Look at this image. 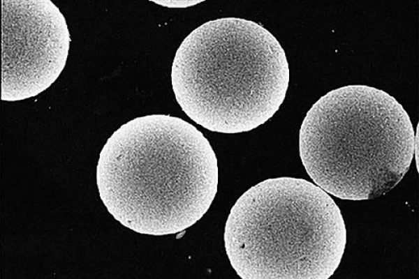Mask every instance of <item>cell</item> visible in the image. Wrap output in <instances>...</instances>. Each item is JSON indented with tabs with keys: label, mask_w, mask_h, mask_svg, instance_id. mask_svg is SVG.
Masks as SVG:
<instances>
[{
	"label": "cell",
	"mask_w": 419,
	"mask_h": 279,
	"mask_svg": "<svg viewBox=\"0 0 419 279\" xmlns=\"http://www.w3.org/2000/svg\"><path fill=\"white\" fill-rule=\"evenodd\" d=\"M218 172L212 146L194 126L151 114L126 122L108 139L96 183L116 220L162 236L181 232L205 215L217 192Z\"/></svg>",
	"instance_id": "6da1fadb"
},
{
	"label": "cell",
	"mask_w": 419,
	"mask_h": 279,
	"mask_svg": "<svg viewBox=\"0 0 419 279\" xmlns=\"http://www.w3.org/2000/svg\"><path fill=\"white\" fill-rule=\"evenodd\" d=\"M171 83L195 123L226 134L265 123L283 103L289 83L286 53L264 27L239 17L208 21L176 51Z\"/></svg>",
	"instance_id": "7a4b0ae2"
},
{
	"label": "cell",
	"mask_w": 419,
	"mask_h": 279,
	"mask_svg": "<svg viewBox=\"0 0 419 279\" xmlns=\"http://www.w3.org/2000/svg\"><path fill=\"white\" fill-rule=\"evenodd\" d=\"M415 133L402 105L387 92L351 84L321 96L299 135L307 174L341 199H374L396 186L414 156Z\"/></svg>",
	"instance_id": "3957f363"
},
{
	"label": "cell",
	"mask_w": 419,
	"mask_h": 279,
	"mask_svg": "<svg viewBox=\"0 0 419 279\" xmlns=\"http://www.w3.org/2000/svg\"><path fill=\"white\" fill-rule=\"evenodd\" d=\"M226 255L243 279H326L346 243L339 208L303 179H268L244 193L225 225Z\"/></svg>",
	"instance_id": "277c9868"
},
{
	"label": "cell",
	"mask_w": 419,
	"mask_h": 279,
	"mask_svg": "<svg viewBox=\"0 0 419 279\" xmlns=\"http://www.w3.org/2000/svg\"><path fill=\"white\" fill-rule=\"evenodd\" d=\"M70 33L50 0H1V93L22 100L49 88L64 70Z\"/></svg>",
	"instance_id": "5b68a950"
},
{
	"label": "cell",
	"mask_w": 419,
	"mask_h": 279,
	"mask_svg": "<svg viewBox=\"0 0 419 279\" xmlns=\"http://www.w3.org/2000/svg\"><path fill=\"white\" fill-rule=\"evenodd\" d=\"M154 3L168 8H186L198 4L203 1H152Z\"/></svg>",
	"instance_id": "8992f818"
},
{
	"label": "cell",
	"mask_w": 419,
	"mask_h": 279,
	"mask_svg": "<svg viewBox=\"0 0 419 279\" xmlns=\"http://www.w3.org/2000/svg\"><path fill=\"white\" fill-rule=\"evenodd\" d=\"M414 155L416 157V167H417V170L418 172V170H419V169H418V167H419V166H418V125L417 126L416 133L415 134Z\"/></svg>",
	"instance_id": "52a82bcc"
}]
</instances>
